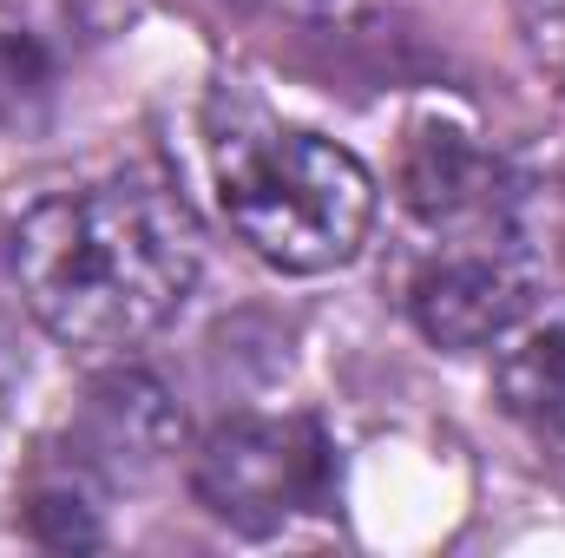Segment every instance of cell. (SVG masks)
<instances>
[{"label":"cell","instance_id":"6da1fadb","mask_svg":"<svg viewBox=\"0 0 565 558\" xmlns=\"http://www.w3.org/2000/svg\"><path fill=\"white\" fill-rule=\"evenodd\" d=\"M13 282L33 322L79 348L113 355L158 335L204 270V224L164 178L119 171L40 197L7 237Z\"/></svg>","mask_w":565,"mask_h":558},{"label":"cell","instance_id":"7a4b0ae2","mask_svg":"<svg viewBox=\"0 0 565 558\" xmlns=\"http://www.w3.org/2000/svg\"><path fill=\"white\" fill-rule=\"evenodd\" d=\"M217 197L231 230L289 277H322L362 257L375 178L355 151L296 126H237L217 139Z\"/></svg>","mask_w":565,"mask_h":558},{"label":"cell","instance_id":"3957f363","mask_svg":"<svg viewBox=\"0 0 565 558\" xmlns=\"http://www.w3.org/2000/svg\"><path fill=\"white\" fill-rule=\"evenodd\" d=\"M329 486H335V453L316 420L237 415L211 427L191 460L198 506L237 533H277L296 513H322Z\"/></svg>","mask_w":565,"mask_h":558},{"label":"cell","instance_id":"277c9868","mask_svg":"<svg viewBox=\"0 0 565 558\" xmlns=\"http://www.w3.org/2000/svg\"><path fill=\"white\" fill-rule=\"evenodd\" d=\"M526 302H533V289L500 250H447L408 289L415 329L427 342H440V348H487V342H500L526 315Z\"/></svg>","mask_w":565,"mask_h":558},{"label":"cell","instance_id":"5b68a950","mask_svg":"<svg viewBox=\"0 0 565 558\" xmlns=\"http://www.w3.org/2000/svg\"><path fill=\"white\" fill-rule=\"evenodd\" d=\"M178 433V415L151 375H106L86 408V460L106 473H145Z\"/></svg>","mask_w":565,"mask_h":558},{"label":"cell","instance_id":"8992f818","mask_svg":"<svg viewBox=\"0 0 565 558\" xmlns=\"http://www.w3.org/2000/svg\"><path fill=\"white\" fill-rule=\"evenodd\" d=\"M402 191L408 211L427 224H460L473 211L493 204V164L473 151L467 132L454 126H415L408 139V164H402Z\"/></svg>","mask_w":565,"mask_h":558},{"label":"cell","instance_id":"52a82bcc","mask_svg":"<svg viewBox=\"0 0 565 558\" xmlns=\"http://www.w3.org/2000/svg\"><path fill=\"white\" fill-rule=\"evenodd\" d=\"M493 382H500V401L520 420H533V427H565V329H533V335H520V342L500 355Z\"/></svg>","mask_w":565,"mask_h":558},{"label":"cell","instance_id":"ba28073f","mask_svg":"<svg viewBox=\"0 0 565 558\" xmlns=\"http://www.w3.org/2000/svg\"><path fill=\"white\" fill-rule=\"evenodd\" d=\"M33 533L46 539V546H99V519H93V506L73 493V486H46V493H33Z\"/></svg>","mask_w":565,"mask_h":558}]
</instances>
